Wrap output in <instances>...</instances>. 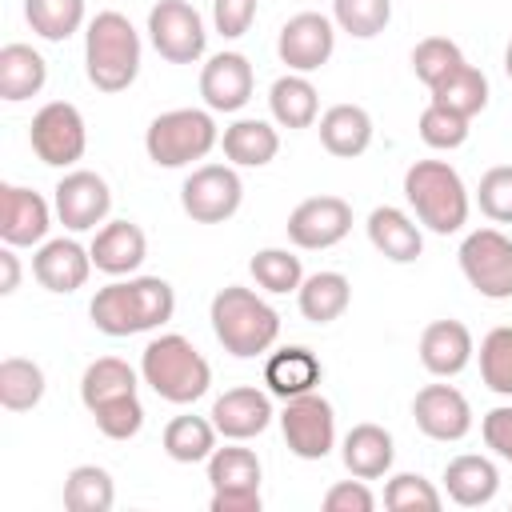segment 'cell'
<instances>
[{"mask_svg": "<svg viewBox=\"0 0 512 512\" xmlns=\"http://www.w3.org/2000/svg\"><path fill=\"white\" fill-rule=\"evenodd\" d=\"M176 312V292L164 276H128L96 288L88 316L104 336H136L168 324Z\"/></svg>", "mask_w": 512, "mask_h": 512, "instance_id": "1", "label": "cell"}, {"mask_svg": "<svg viewBox=\"0 0 512 512\" xmlns=\"http://www.w3.org/2000/svg\"><path fill=\"white\" fill-rule=\"evenodd\" d=\"M208 320H212V332H216L220 348L228 356H236V360L264 356L280 340V312L264 296H256L252 288H244V284L220 288L212 296Z\"/></svg>", "mask_w": 512, "mask_h": 512, "instance_id": "2", "label": "cell"}, {"mask_svg": "<svg viewBox=\"0 0 512 512\" xmlns=\"http://www.w3.org/2000/svg\"><path fill=\"white\" fill-rule=\"evenodd\" d=\"M84 72L100 92H124L140 76V32L116 8H104L84 28Z\"/></svg>", "mask_w": 512, "mask_h": 512, "instance_id": "3", "label": "cell"}, {"mask_svg": "<svg viewBox=\"0 0 512 512\" xmlns=\"http://www.w3.org/2000/svg\"><path fill=\"white\" fill-rule=\"evenodd\" d=\"M140 380L168 404H196L212 384V368H208V360L200 356V348L188 336L164 332V336L144 344Z\"/></svg>", "mask_w": 512, "mask_h": 512, "instance_id": "4", "label": "cell"}, {"mask_svg": "<svg viewBox=\"0 0 512 512\" xmlns=\"http://www.w3.org/2000/svg\"><path fill=\"white\" fill-rule=\"evenodd\" d=\"M404 200L416 212V220L436 232V236H452L468 224V188L460 180V172L448 160H416L404 172Z\"/></svg>", "mask_w": 512, "mask_h": 512, "instance_id": "5", "label": "cell"}, {"mask_svg": "<svg viewBox=\"0 0 512 512\" xmlns=\"http://www.w3.org/2000/svg\"><path fill=\"white\" fill-rule=\"evenodd\" d=\"M220 144L212 108H172L160 112L144 132V152L160 168H184L192 160H204Z\"/></svg>", "mask_w": 512, "mask_h": 512, "instance_id": "6", "label": "cell"}, {"mask_svg": "<svg viewBox=\"0 0 512 512\" xmlns=\"http://www.w3.org/2000/svg\"><path fill=\"white\" fill-rule=\"evenodd\" d=\"M456 260H460L464 280L484 300H512V240L500 228L468 232Z\"/></svg>", "mask_w": 512, "mask_h": 512, "instance_id": "7", "label": "cell"}, {"mask_svg": "<svg viewBox=\"0 0 512 512\" xmlns=\"http://www.w3.org/2000/svg\"><path fill=\"white\" fill-rule=\"evenodd\" d=\"M240 200H244V184H240L236 164H200L188 172V180L180 188V208L196 224L232 220L240 212Z\"/></svg>", "mask_w": 512, "mask_h": 512, "instance_id": "8", "label": "cell"}, {"mask_svg": "<svg viewBox=\"0 0 512 512\" xmlns=\"http://www.w3.org/2000/svg\"><path fill=\"white\" fill-rule=\"evenodd\" d=\"M28 144L32 152L52 164V168H72L84 148H88V128H84V116L76 104L68 100H48L36 116H32V128H28Z\"/></svg>", "mask_w": 512, "mask_h": 512, "instance_id": "9", "label": "cell"}, {"mask_svg": "<svg viewBox=\"0 0 512 512\" xmlns=\"http://www.w3.org/2000/svg\"><path fill=\"white\" fill-rule=\"evenodd\" d=\"M280 432L292 456L300 460H324L336 448V412L320 392H304L284 400Z\"/></svg>", "mask_w": 512, "mask_h": 512, "instance_id": "10", "label": "cell"}, {"mask_svg": "<svg viewBox=\"0 0 512 512\" xmlns=\"http://www.w3.org/2000/svg\"><path fill=\"white\" fill-rule=\"evenodd\" d=\"M148 40L168 64H196L208 48L200 12L188 0H160L148 12Z\"/></svg>", "mask_w": 512, "mask_h": 512, "instance_id": "11", "label": "cell"}, {"mask_svg": "<svg viewBox=\"0 0 512 512\" xmlns=\"http://www.w3.org/2000/svg\"><path fill=\"white\" fill-rule=\"evenodd\" d=\"M52 208H56V220L68 228V232H88L96 224L108 220L112 212V188L100 172L92 168H72L60 176V184L52 188Z\"/></svg>", "mask_w": 512, "mask_h": 512, "instance_id": "12", "label": "cell"}, {"mask_svg": "<svg viewBox=\"0 0 512 512\" xmlns=\"http://www.w3.org/2000/svg\"><path fill=\"white\" fill-rule=\"evenodd\" d=\"M288 240L304 252H324L352 232V204L344 196H308L288 212Z\"/></svg>", "mask_w": 512, "mask_h": 512, "instance_id": "13", "label": "cell"}, {"mask_svg": "<svg viewBox=\"0 0 512 512\" xmlns=\"http://www.w3.org/2000/svg\"><path fill=\"white\" fill-rule=\"evenodd\" d=\"M336 48V24L320 12H296L288 16V24L276 36V56L280 64H288V72H316L332 60Z\"/></svg>", "mask_w": 512, "mask_h": 512, "instance_id": "14", "label": "cell"}, {"mask_svg": "<svg viewBox=\"0 0 512 512\" xmlns=\"http://www.w3.org/2000/svg\"><path fill=\"white\" fill-rule=\"evenodd\" d=\"M412 416H416V428L440 444L464 440L472 432V404L452 384H424L412 400Z\"/></svg>", "mask_w": 512, "mask_h": 512, "instance_id": "15", "label": "cell"}, {"mask_svg": "<svg viewBox=\"0 0 512 512\" xmlns=\"http://www.w3.org/2000/svg\"><path fill=\"white\" fill-rule=\"evenodd\" d=\"M52 228V208L40 192L24 184H0V240L12 248L44 244Z\"/></svg>", "mask_w": 512, "mask_h": 512, "instance_id": "16", "label": "cell"}, {"mask_svg": "<svg viewBox=\"0 0 512 512\" xmlns=\"http://www.w3.org/2000/svg\"><path fill=\"white\" fill-rule=\"evenodd\" d=\"M212 424H216V432L224 436V440H252V436H260L268 424H272V400H268V392H260V388H252V384H236V388H228L224 396H216L212 400Z\"/></svg>", "mask_w": 512, "mask_h": 512, "instance_id": "17", "label": "cell"}, {"mask_svg": "<svg viewBox=\"0 0 512 512\" xmlns=\"http://www.w3.org/2000/svg\"><path fill=\"white\" fill-rule=\"evenodd\" d=\"M252 64L244 52H216L200 68V96L212 112H240L252 100Z\"/></svg>", "mask_w": 512, "mask_h": 512, "instance_id": "18", "label": "cell"}, {"mask_svg": "<svg viewBox=\"0 0 512 512\" xmlns=\"http://www.w3.org/2000/svg\"><path fill=\"white\" fill-rule=\"evenodd\" d=\"M92 252L68 236H56V240H44L32 256V276L40 280V288L56 292V296H68L76 288L88 284V272H92Z\"/></svg>", "mask_w": 512, "mask_h": 512, "instance_id": "19", "label": "cell"}, {"mask_svg": "<svg viewBox=\"0 0 512 512\" xmlns=\"http://www.w3.org/2000/svg\"><path fill=\"white\" fill-rule=\"evenodd\" d=\"M92 264L104 276H132L148 256V236L132 220H104L88 244Z\"/></svg>", "mask_w": 512, "mask_h": 512, "instance_id": "20", "label": "cell"}, {"mask_svg": "<svg viewBox=\"0 0 512 512\" xmlns=\"http://www.w3.org/2000/svg\"><path fill=\"white\" fill-rule=\"evenodd\" d=\"M476 356V344H472V332L468 324L460 320H432L424 332H420V364L448 380V376H460Z\"/></svg>", "mask_w": 512, "mask_h": 512, "instance_id": "21", "label": "cell"}, {"mask_svg": "<svg viewBox=\"0 0 512 512\" xmlns=\"http://www.w3.org/2000/svg\"><path fill=\"white\" fill-rule=\"evenodd\" d=\"M444 492L460 508H484L500 492V468L488 456L460 452L444 464Z\"/></svg>", "mask_w": 512, "mask_h": 512, "instance_id": "22", "label": "cell"}, {"mask_svg": "<svg viewBox=\"0 0 512 512\" xmlns=\"http://www.w3.org/2000/svg\"><path fill=\"white\" fill-rule=\"evenodd\" d=\"M368 240L392 264H412L424 252L420 224L404 208H392V204H380V208L368 212Z\"/></svg>", "mask_w": 512, "mask_h": 512, "instance_id": "23", "label": "cell"}, {"mask_svg": "<svg viewBox=\"0 0 512 512\" xmlns=\"http://www.w3.org/2000/svg\"><path fill=\"white\" fill-rule=\"evenodd\" d=\"M392 456H396L392 432L380 428V424H372V420L352 424L348 436H344V444H340L344 468H348L352 476H360V480H380V476H388Z\"/></svg>", "mask_w": 512, "mask_h": 512, "instance_id": "24", "label": "cell"}, {"mask_svg": "<svg viewBox=\"0 0 512 512\" xmlns=\"http://www.w3.org/2000/svg\"><path fill=\"white\" fill-rule=\"evenodd\" d=\"M320 376H324V368H320V360L312 356V348H304V344H288V348H280V352H272V356L264 360V384H268V392L280 396V400L316 392Z\"/></svg>", "mask_w": 512, "mask_h": 512, "instance_id": "25", "label": "cell"}, {"mask_svg": "<svg viewBox=\"0 0 512 512\" xmlns=\"http://www.w3.org/2000/svg\"><path fill=\"white\" fill-rule=\"evenodd\" d=\"M320 144L340 160L364 156L372 144V116L360 104H332L320 116Z\"/></svg>", "mask_w": 512, "mask_h": 512, "instance_id": "26", "label": "cell"}, {"mask_svg": "<svg viewBox=\"0 0 512 512\" xmlns=\"http://www.w3.org/2000/svg\"><path fill=\"white\" fill-rule=\"evenodd\" d=\"M296 304H300V316L312 320V324H332L348 312L352 304V284L344 272H312L304 276V284L296 288Z\"/></svg>", "mask_w": 512, "mask_h": 512, "instance_id": "27", "label": "cell"}, {"mask_svg": "<svg viewBox=\"0 0 512 512\" xmlns=\"http://www.w3.org/2000/svg\"><path fill=\"white\" fill-rule=\"evenodd\" d=\"M268 108L272 120L280 128H312L320 116V96L316 84L304 72H284L272 88H268Z\"/></svg>", "mask_w": 512, "mask_h": 512, "instance_id": "28", "label": "cell"}, {"mask_svg": "<svg viewBox=\"0 0 512 512\" xmlns=\"http://www.w3.org/2000/svg\"><path fill=\"white\" fill-rule=\"evenodd\" d=\"M220 148H224L228 164H236V168H264L280 152V132L268 120H236L224 128Z\"/></svg>", "mask_w": 512, "mask_h": 512, "instance_id": "29", "label": "cell"}, {"mask_svg": "<svg viewBox=\"0 0 512 512\" xmlns=\"http://www.w3.org/2000/svg\"><path fill=\"white\" fill-rule=\"evenodd\" d=\"M48 80V64L32 44H4L0 48V100L20 104L36 96Z\"/></svg>", "mask_w": 512, "mask_h": 512, "instance_id": "30", "label": "cell"}, {"mask_svg": "<svg viewBox=\"0 0 512 512\" xmlns=\"http://www.w3.org/2000/svg\"><path fill=\"white\" fill-rule=\"evenodd\" d=\"M216 424H212V416L204 420V416H192V412H184V416H172L168 424H164V436H160V444H164V452H168V460H176V464H208V456L216 452Z\"/></svg>", "mask_w": 512, "mask_h": 512, "instance_id": "31", "label": "cell"}, {"mask_svg": "<svg viewBox=\"0 0 512 512\" xmlns=\"http://www.w3.org/2000/svg\"><path fill=\"white\" fill-rule=\"evenodd\" d=\"M140 376H136V368L128 364V360H120V356H100V360H92L88 368H84V376H80V400H84V408L92 412L96 404H108V400H116V396H132L140 384H136Z\"/></svg>", "mask_w": 512, "mask_h": 512, "instance_id": "32", "label": "cell"}, {"mask_svg": "<svg viewBox=\"0 0 512 512\" xmlns=\"http://www.w3.org/2000/svg\"><path fill=\"white\" fill-rule=\"evenodd\" d=\"M44 368L28 356H4L0 360V404L8 412H28L44 400Z\"/></svg>", "mask_w": 512, "mask_h": 512, "instance_id": "33", "label": "cell"}, {"mask_svg": "<svg viewBox=\"0 0 512 512\" xmlns=\"http://www.w3.org/2000/svg\"><path fill=\"white\" fill-rule=\"evenodd\" d=\"M428 92H432V104H444L448 112H460L468 120L488 108V76L476 64H468V60L452 76H444L436 88H428Z\"/></svg>", "mask_w": 512, "mask_h": 512, "instance_id": "34", "label": "cell"}, {"mask_svg": "<svg viewBox=\"0 0 512 512\" xmlns=\"http://www.w3.org/2000/svg\"><path fill=\"white\" fill-rule=\"evenodd\" d=\"M116 504V484L100 464H76L64 476V508L68 512H108Z\"/></svg>", "mask_w": 512, "mask_h": 512, "instance_id": "35", "label": "cell"}, {"mask_svg": "<svg viewBox=\"0 0 512 512\" xmlns=\"http://www.w3.org/2000/svg\"><path fill=\"white\" fill-rule=\"evenodd\" d=\"M24 20L40 40H68L84 24V0H24Z\"/></svg>", "mask_w": 512, "mask_h": 512, "instance_id": "36", "label": "cell"}, {"mask_svg": "<svg viewBox=\"0 0 512 512\" xmlns=\"http://www.w3.org/2000/svg\"><path fill=\"white\" fill-rule=\"evenodd\" d=\"M260 456L252 448H216L208 456V484L212 492H228V488H260Z\"/></svg>", "mask_w": 512, "mask_h": 512, "instance_id": "37", "label": "cell"}, {"mask_svg": "<svg viewBox=\"0 0 512 512\" xmlns=\"http://www.w3.org/2000/svg\"><path fill=\"white\" fill-rule=\"evenodd\" d=\"M248 272L252 280L272 292V296H284V292H296L304 284V264L300 256H292L288 248H260L252 260H248Z\"/></svg>", "mask_w": 512, "mask_h": 512, "instance_id": "38", "label": "cell"}, {"mask_svg": "<svg viewBox=\"0 0 512 512\" xmlns=\"http://www.w3.org/2000/svg\"><path fill=\"white\" fill-rule=\"evenodd\" d=\"M392 0H332V24L356 40H372L388 28Z\"/></svg>", "mask_w": 512, "mask_h": 512, "instance_id": "39", "label": "cell"}, {"mask_svg": "<svg viewBox=\"0 0 512 512\" xmlns=\"http://www.w3.org/2000/svg\"><path fill=\"white\" fill-rule=\"evenodd\" d=\"M480 380L488 392L512 396V324H500L480 340Z\"/></svg>", "mask_w": 512, "mask_h": 512, "instance_id": "40", "label": "cell"}, {"mask_svg": "<svg viewBox=\"0 0 512 512\" xmlns=\"http://www.w3.org/2000/svg\"><path fill=\"white\" fill-rule=\"evenodd\" d=\"M464 64V52L456 40L448 36H424L416 48H412V72L424 88H436L444 76H452L456 68Z\"/></svg>", "mask_w": 512, "mask_h": 512, "instance_id": "41", "label": "cell"}, {"mask_svg": "<svg viewBox=\"0 0 512 512\" xmlns=\"http://www.w3.org/2000/svg\"><path fill=\"white\" fill-rule=\"evenodd\" d=\"M440 504H444V496L420 472H396L384 484V508H392V512H436Z\"/></svg>", "mask_w": 512, "mask_h": 512, "instance_id": "42", "label": "cell"}, {"mask_svg": "<svg viewBox=\"0 0 512 512\" xmlns=\"http://www.w3.org/2000/svg\"><path fill=\"white\" fill-rule=\"evenodd\" d=\"M468 116H460V112H448L444 104H432L428 100V108L420 112V140L428 144V148H440V152H452V148H460L464 140H468Z\"/></svg>", "mask_w": 512, "mask_h": 512, "instance_id": "43", "label": "cell"}, {"mask_svg": "<svg viewBox=\"0 0 512 512\" xmlns=\"http://www.w3.org/2000/svg\"><path fill=\"white\" fill-rule=\"evenodd\" d=\"M92 420H96V428L108 440H132L144 428V404H140L136 392L132 396H116L108 404H96L92 408Z\"/></svg>", "mask_w": 512, "mask_h": 512, "instance_id": "44", "label": "cell"}, {"mask_svg": "<svg viewBox=\"0 0 512 512\" xmlns=\"http://www.w3.org/2000/svg\"><path fill=\"white\" fill-rule=\"evenodd\" d=\"M476 204L492 224H512V164H496L480 176Z\"/></svg>", "mask_w": 512, "mask_h": 512, "instance_id": "45", "label": "cell"}, {"mask_svg": "<svg viewBox=\"0 0 512 512\" xmlns=\"http://www.w3.org/2000/svg\"><path fill=\"white\" fill-rule=\"evenodd\" d=\"M260 0H212V24L224 40H240L256 20Z\"/></svg>", "mask_w": 512, "mask_h": 512, "instance_id": "46", "label": "cell"}, {"mask_svg": "<svg viewBox=\"0 0 512 512\" xmlns=\"http://www.w3.org/2000/svg\"><path fill=\"white\" fill-rule=\"evenodd\" d=\"M376 508V492L352 476V480H340L324 492V512H372Z\"/></svg>", "mask_w": 512, "mask_h": 512, "instance_id": "47", "label": "cell"}, {"mask_svg": "<svg viewBox=\"0 0 512 512\" xmlns=\"http://www.w3.org/2000/svg\"><path fill=\"white\" fill-rule=\"evenodd\" d=\"M480 436H484V444H488L500 460L512 464V404L488 408L484 420H480Z\"/></svg>", "mask_w": 512, "mask_h": 512, "instance_id": "48", "label": "cell"}, {"mask_svg": "<svg viewBox=\"0 0 512 512\" xmlns=\"http://www.w3.org/2000/svg\"><path fill=\"white\" fill-rule=\"evenodd\" d=\"M212 512H260V488H228V492H212Z\"/></svg>", "mask_w": 512, "mask_h": 512, "instance_id": "49", "label": "cell"}, {"mask_svg": "<svg viewBox=\"0 0 512 512\" xmlns=\"http://www.w3.org/2000/svg\"><path fill=\"white\" fill-rule=\"evenodd\" d=\"M0 272H4V280H0V296H12V292L20 288V260H16V248H12V244L0 248Z\"/></svg>", "mask_w": 512, "mask_h": 512, "instance_id": "50", "label": "cell"}, {"mask_svg": "<svg viewBox=\"0 0 512 512\" xmlns=\"http://www.w3.org/2000/svg\"><path fill=\"white\" fill-rule=\"evenodd\" d=\"M504 76L512 80V40H508V48H504Z\"/></svg>", "mask_w": 512, "mask_h": 512, "instance_id": "51", "label": "cell"}]
</instances>
